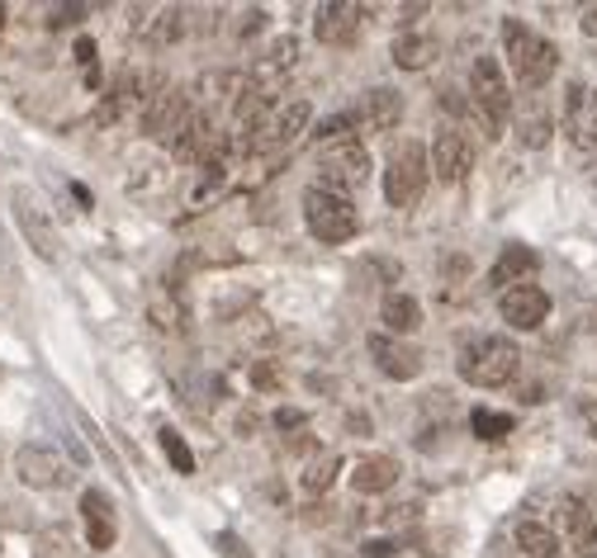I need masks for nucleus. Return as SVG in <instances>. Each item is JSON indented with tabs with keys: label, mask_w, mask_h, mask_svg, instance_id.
I'll list each match as a JSON object with an SVG mask.
<instances>
[{
	"label": "nucleus",
	"mask_w": 597,
	"mask_h": 558,
	"mask_svg": "<svg viewBox=\"0 0 597 558\" xmlns=\"http://www.w3.org/2000/svg\"><path fill=\"white\" fill-rule=\"evenodd\" d=\"M502 47H508L512 76L522 90H541L560 67V47L541 34H531L522 20H502Z\"/></svg>",
	"instance_id": "f257e3e1"
},
{
	"label": "nucleus",
	"mask_w": 597,
	"mask_h": 558,
	"mask_svg": "<svg viewBox=\"0 0 597 558\" xmlns=\"http://www.w3.org/2000/svg\"><path fill=\"white\" fill-rule=\"evenodd\" d=\"M522 370V350L512 337H479L460 350V379L475 389H502Z\"/></svg>",
	"instance_id": "f03ea898"
},
{
	"label": "nucleus",
	"mask_w": 597,
	"mask_h": 558,
	"mask_svg": "<svg viewBox=\"0 0 597 558\" xmlns=\"http://www.w3.org/2000/svg\"><path fill=\"white\" fill-rule=\"evenodd\" d=\"M427 180H432V156L417 142H399L384 162V199L394 209H413L427 195Z\"/></svg>",
	"instance_id": "7ed1b4c3"
},
{
	"label": "nucleus",
	"mask_w": 597,
	"mask_h": 558,
	"mask_svg": "<svg viewBox=\"0 0 597 558\" xmlns=\"http://www.w3.org/2000/svg\"><path fill=\"white\" fill-rule=\"evenodd\" d=\"M313 123V105L304 100V95H290V100L271 105L265 114L251 123V129L242 133V147L247 152H271V147H285V142H294L298 133H304Z\"/></svg>",
	"instance_id": "20e7f679"
},
{
	"label": "nucleus",
	"mask_w": 597,
	"mask_h": 558,
	"mask_svg": "<svg viewBox=\"0 0 597 558\" xmlns=\"http://www.w3.org/2000/svg\"><path fill=\"white\" fill-rule=\"evenodd\" d=\"M304 222H308V232L318 237V242L337 247V242H351L356 237L360 214H356V204L347 195H333V189L313 185L304 195Z\"/></svg>",
	"instance_id": "39448f33"
},
{
	"label": "nucleus",
	"mask_w": 597,
	"mask_h": 558,
	"mask_svg": "<svg viewBox=\"0 0 597 558\" xmlns=\"http://www.w3.org/2000/svg\"><path fill=\"white\" fill-rule=\"evenodd\" d=\"M469 105L479 109V119H484V129H489V138H498L502 123H508V109H512L508 76H502L498 57H475V67H469Z\"/></svg>",
	"instance_id": "423d86ee"
},
{
	"label": "nucleus",
	"mask_w": 597,
	"mask_h": 558,
	"mask_svg": "<svg viewBox=\"0 0 597 558\" xmlns=\"http://www.w3.org/2000/svg\"><path fill=\"white\" fill-rule=\"evenodd\" d=\"M370 180V152L360 147V142H327V147H318V185L333 189V195H347L351 189H360Z\"/></svg>",
	"instance_id": "0eeeda50"
},
{
	"label": "nucleus",
	"mask_w": 597,
	"mask_h": 558,
	"mask_svg": "<svg viewBox=\"0 0 597 558\" xmlns=\"http://www.w3.org/2000/svg\"><path fill=\"white\" fill-rule=\"evenodd\" d=\"M195 114V105H191V90H181V86H162L152 95V105L143 109V133L156 138V142H176V133L185 129V119Z\"/></svg>",
	"instance_id": "6e6552de"
},
{
	"label": "nucleus",
	"mask_w": 597,
	"mask_h": 558,
	"mask_svg": "<svg viewBox=\"0 0 597 558\" xmlns=\"http://www.w3.org/2000/svg\"><path fill=\"white\" fill-rule=\"evenodd\" d=\"M366 14H370V6H356V0H327V6H318L313 34H318V43H327V47H347V43L360 39Z\"/></svg>",
	"instance_id": "1a4fd4ad"
},
{
	"label": "nucleus",
	"mask_w": 597,
	"mask_h": 558,
	"mask_svg": "<svg viewBox=\"0 0 597 558\" xmlns=\"http://www.w3.org/2000/svg\"><path fill=\"white\" fill-rule=\"evenodd\" d=\"M432 175H442L446 185H460L469 171H475V147H469V138L460 133V129H436V138H432Z\"/></svg>",
	"instance_id": "9d476101"
},
{
	"label": "nucleus",
	"mask_w": 597,
	"mask_h": 558,
	"mask_svg": "<svg viewBox=\"0 0 597 558\" xmlns=\"http://www.w3.org/2000/svg\"><path fill=\"white\" fill-rule=\"evenodd\" d=\"M498 313L512 331H536L550 317V294L541 289V284H517V289H508L498 298Z\"/></svg>",
	"instance_id": "9b49d317"
},
{
	"label": "nucleus",
	"mask_w": 597,
	"mask_h": 558,
	"mask_svg": "<svg viewBox=\"0 0 597 558\" xmlns=\"http://www.w3.org/2000/svg\"><path fill=\"white\" fill-rule=\"evenodd\" d=\"M370 355H375V364H380V374L394 379V384H408V379L422 374V350L399 341V337H389V331H380V337L370 331Z\"/></svg>",
	"instance_id": "f8f14e48"
},
{
	"label": "nucleus",
	"mask_w": 597,
	"mask_h": 558,
	"mask_svg": "<svg viewBox=\"0 0 597 558\" xmlns=\"http://www.w3.org/2000/svg\"><path fill=\"white\" fill-rule=\"evenodd\" d=\"M564 129L578 147H597V90L574 81L569 95H564Z\"/></svg>",
	"instance_id": "ddd939ff"
},
{
	"label": "nucleus",
	"mask_w": 597,
	"mask_h": 558,
	"mask_svg": "<svg viewBox=\"0 0 597 558\" xmlns=\"http://www.w3.org/2000/svg\"><path fill=\"white\" fill-rule=\"evenodd\" d=\"M294 62H298V39L290 34H280L261 47V57H257V67H251V81H257L261 90H271L275 81H285V76L294 72Z\"/></svg>",
	"instance_id": "4468645a"
},
{
	"label": "nucleus",
	"mask_w": 597,
	"mask_h": 558,
	"mask_svg": "<svg viewBox=\"0 0 597 558\" xmlns=\"http://www.w3.org/2000/svg\"><path fill=\"white\" fill-rule=\"evenodd\" d=\"M14 473H20L24 488H57L62 483V459L53 450H43V445H24L20 455H14Z\"/></svg>",
	"instance_id": "2eb2a0df"
},
{
	"label": "nucleus",
	"mask_w": 597,
	"mask_h": 558,
	"mask_svg": "<svg viewBox=\"0 0 597 558\" xmlns=\"http://www.w3.org/2000/svg\"><path fill=\"white\" fill-rule=\"evenodd\" d=\"M536 265H541V256L531 247H502V256L489 270V284L508 294V289H517V284H527L531 275H536Z\"/></svg>",
	"instance_id": "dca6fc26"
},
{
	"label": "nucleus",
	"mask_w": 597,
	"mask_h": 558,
	"mask_svg": "<svg viewBox=\"0 0 597 558\" xmlns=\"http://www.w3.org/2000/svg\"><path fill=\"white\" fill-rule=\"evenodd\" d=\"M82 521H86V539L90 549H109L115 545V506H109L105 492H82Z\"/></svg>",
	"instance_id": "f3484780"
},
{
	"label": "nucleus",
	"mask_w": 597,
	"mask_h": 558,
	"mask_svg": "<svg viewBox=\"0 0 597 558\" xmlns=\"http://www.w3.org/2000/svg\"><path fill=\"white\" fill-rule=\"evenodd\" d=\"M560 516H564V530H569L574 558H597V521L588 516V506L578 502V497H564Z\"/></svg>",
	"instance_id": "a211bd4d"
},
{
	"label": "nucleus",
	"mask_w": 597,
	"mask_h": 558,
	"mask_svg": "<svg viewBox=\"0 0 597 558\" xmlns=\"http://www.w3.org/2000/svg\"><path fill=\"white\" fill-rule=\"evenodd\" d=\"M394 483H399V459L394 455H370V459H360L356 473H351V488L360 492V497L389 492Z\"/></svg>",
	"instance_id": "6ab92c4d"
},
{
	"label": "nucleus",
	"mask_w": 597,
	"mask_h": 558,
	"mask_svg": "<svg viewBox=\"0 0 597 558\" xmlns=\"http://www.w3.org/2000/svg\"><path fill=\"white\" fill-rule=\"evenodd\" d=\"M360 119H366L375 133H389V129H394V123L403 119V95H399L394 86H375V90H366Z\"/></svg>",
	"instance_id": "aec40b11"
},
{
	"label": "nucleus",
	"mask_w": 597,
	"mask_h": 558,
	"mask_svg": "<svg viewBox=\"0 0 597 558\" xmlns=\"http://www.w3.org/2000/svg\"><path fill=\"white\" fill-rule=\"evenodd\" d=\"M380 322L389 327V337H413V331L422 327V303L413 294H389L384 308H380Z\"/></svg>",
	"instance_id": "412c9836"
},
{
	"label": "nucleus",
	"mask_w": 597,
	"mask_h": 558,
	"mask_svg": "<svg viewBox=\"0 0 597 558\" xmlns=\"http://www.w3.org/2000/svg\"><path fill=\"white\" fill-rule=\"evenodd\" d=\"M436 57H442V43L432 34H399L394 39V62L403 72H427Z\"/></svg>",
	"instance_id": "4be33fe9"
},
{
	"label": "nucleus",
	"mask_w": 597,
	"mask_h": 558,
	"mask_svg": "<svg viewBox=\"0 0 597 558\" xmlns=\"http://www.w3.org/2000/svg\"><path fill=\"white\" fill-rule=\"evenodd\" d=\"M337 473H341V455L337 450H318L304 469H298V492L318 497V492H327V488L337 483Z\"/></svg>",
	"instance_id": "5701e85b"
},
{
	"label": "nucleus",
	"mask_w": 597,
	"mask_h": 558,
	"mask_svg": "<svg viewBox=\"0 0 597 558\" xmlns=\"http://www.w3.org/2000/svg\"><path fill=\"white\" fill-rule=\"evenodd\" d=\"M14 218H20V228H24L29 242L39 247V256H48V261H53V256H57V237H53L48 222H43V214L34 209V204H29V195L14 199Z\"/></svg>",
	"instance_id": "b1692460"
},
{
	"label": "nucleus",
	"mask_w": 597,
	"mask_h": 558,
	"mask_svg": "<svg viewBox=\"0 0 597 558\" xmlns=\"http://www.w3.org/2000/svg\"><path fill=\"white\" fill-rule=\"evenodd\" d=\"M517 549H522L527 558H560L564 554L560 535L550 530V525H541V521H522V525H517Z\"/></svg>",
	"instance_id": "393cba45"
},
{
	"label": "nucleus",
	"mask_w": 597,
	"mask_h": 558,
	"mask_svg": "<svg viewBox=\"0 0 597 558\" xmlns=\"http://www.w3.org/2000/svg\"><path fill=\"white\" fill-rule=\"evenodd\" d=\"M479 440H508L512 436V417L508 412H489V407H475V417H469Z\"/></svg>",
	"instance_id": "a878e982"
},
{
	"label": "nucleus",
	"mask_w": 597,
	"mask_h": 558,
	"mask_svg": "<svg viewBox=\"0 0 597 558\" xmlns=\"http://www.w3.org/2000/svg\"><path fill=\"white\" fill-rule=\"evenodd\" d=\"M356 123H360V114H356V109H341V114H333V119H323V123H318V133H313V138H318V142H323V147H327V142H351V133H356Z\"/></svg>",
	"instance_id": "bb28decb"
},
{
	"label": "nucleus",
	"mask_w": 597,
	"mask_h": 558,
	"mask_svg": "<svg viewBox=\"0 0 597 558\" xmlns=\"http://www.w3.org/2000/svg\"><path fill=\"white\" fill-rule=\"evenodd\" d=\"M181 34H185V10H181V6H166L162 20L148 24V39H152V43H176Z\"/></svg>",
	"instance_id": "cd10ccee"
},
{
	"label": "nucleus",
	"mask_w": 597,
	"mask_h": 558,
	"mask_svg": "<svg viewBox=\"0 0 597 558\" xmlns=\"http://www.w3.org/2000/svg\"><path fill=\"white\" fill-rule=\"evenodd\" d=\"M162 450H166V459H171V469L176 473H195V455H191V445H185L176 430H162Z\"/></svg>",
	"instance_id": "c85d7f7f"
},
{
	"label": "nucleus",
	"mask_w": 597,
	"mask_h": 558,
	"mask_svg": "<svg viewBox=\"0 0 597 558\" xmlns=\"http://www.w3.org/2000/svg\"><path fill=\"white\" fill-rule=\"evenodd\" d=\"M522 142H527V147H545V142H550V114L531 109V114L522 119Z\"/></svg>",
	"instance_id": "c756f323"
},
{
	"label": "nucleus",
	"mask_w": 597,
	"mask_h": 558,
	"mask_svg": "<svg viewBox=\"0 0 597 558\" xmlns=\"http://www.w3.org/2000/svg\"><path fill=\"white\" fill-rule=\"evenodd\" d=\"M304 422H308V417H304L298 407H280V412H275V426H280V430H298Z\"/></svg>",
	"instance_id": "7c9ffc66"
},
{
	"label": "nucleus",
	"mask_w": 597,
	"mask_h": 558,
	"mask_svg": "<svg viewBox=\"0 0 597 558\" xmlns=\"http://www.w3.org/2000/svg\"><path fill=\"white\" fill-rule=\"evenodd\" d=\"M218 549H228V558H247V554H242V539H238V535H218Z\"/></svg>",
	"instance_id": "2f4dec72"
},
{
	"label": "nucleus",
	"mask_w": 597,
	"mask_h": 558,
	"mask_svg": "<svg viewBox=\"0 0 597 558\" xmlns=\"http://www.w3.org/2000/svg\"><path fill=\"white\" fill-rule=\"evenodd\" d=\"M584 34H597V6L584 10Z\"/></svg>",
	"instance_id": "473e14b6"
},
{
	"label": "nucleus",
	"mask_w": 597,
	"mask_h": 558,
	"mask_svg": "<svg viewBox=\"0 0 597 558\" xmlns=\"http://www.w3.org/2000/svg\"><path fill=\"white\" fill-rule=\"evenodd\" d=\"M6 14H10V10H6V6H0V29H6Z\"/></svg>",
	"instance_id": "72a5a7b5"
}]
</instances>
